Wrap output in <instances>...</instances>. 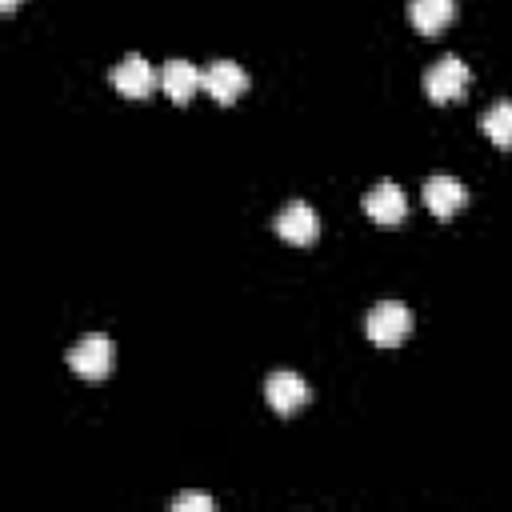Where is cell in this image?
I'll use <instances>...</instances> for the list:
<instances>
[{
  "mask_svg": "<svg viewBox=\"0 0 512 512\" xmlns=\"http://www.w3.org/2000/svg\"><path fill=\"white\" fill-rule=\"evenodd\" d=\"M364 332H368V340H372L376 348H396V344H404L408 332H412V312H408L400 300H384V304H376V308L368 312Z\"/></svg>",
  "mask_w": 512,
  "mask_h": 512,
  "instance_id": "obj_1",
  "label": "cell"
},
{
  "mask_svg": "<svg viewBox=\"0 0 512 512\" xmlns=\"http://www.w3.org/2000/svg\"><path fill=\"white\" fill-rule=\"evenodd\" d=\"M112 356H116V348H112V340L104 336V332H88L80 344H72V352H68V368L80 376V380H104L108 372H112Z\"/></svg>",
  "mask_w": 512,
  "mask_h": 512,
  "instance_id": "obj_2",
  "label": "cell"
},
{
  "mask_svg": "<svg viewBox=\"0 0 512 512\" xmlns=\"http://www.w3.org/2000/svg\"><path fill=\"white\" fill-rule=\"evenodd\" d=\"M468 68H464V60H456V56H440L428 72H424V96L432 100V104H452V100H460L464 92H468Z\"/></svg>",
  "mask_w": 512,
  "mask_h": 512,
  "instance_id": "obj_3",
  "label": "cell"
},
{
  "mask_svg": "<svg viewBox=\"0 0 512 512\" xmlns=\"http://www.w3.org/2000/svg\"><path fill=\"white\" fill-rule=\"evenodd\" d=\"M160 84V76L152 72V64L144 60V56H124L116 68H112V88L120 92V96H128V100H144V96H152V88Z\"/></svg>",
  "mask_w": 512,
  "mask_h": 512,
  "instance_id": "obj_4",
  "label": "cell"
},
{
  "mask_svg": "<svg viewBox=\"0 0 512 512\" xmlns=\"http://www.w3.org/2000/svg\"><path fill=\"white\" fill-rule=\"evenodd\" d=\"M364 212H368L380 228H396V224L404 220V212H408V200H404V192H400L392 180H380V184H372V188L364 192Z\"/></svg>",
  "mask_w": 512,
  "mask_h": 512,
  "instance_id": "obj_5",
  "label": "cell"
},
{
  "mask_svg": "<svg viewBox=\"0 0 512 512\" xmlns=\"http://www.w3.org/2000/svg\"><path fill=\"white\" fill-rule=\"evenodd\" d=\"M200 84H204V92H208L212 100H220V104H236V96L248 88V72H244L240 64H232V60H216V64L204 68Z\"/></svg>",
  "mask_w": 512,
  "mask_h": 512,
  "instance_id": "obj_6",
  "label": "cell"
},
{
  "mask_svg": "<svg viewBox=\"0 0 512 512\" xmlns=\"http://www.w3.org/2000/svg\"><path fill=\"white\" fill-rule=\"evenodd\" d=\"M468 192L456 176H428L424 180V208L436 216V220H452L460 208H464Z\"/></svg>",
  "mask_w": 512,
  "mask_h": 512,
  "instance_id": "obj_7",
  "label": "cell"
},
{
  "mask_svg": "<svg viewBox=\"0 0 512 512\" xmlns=\"http://www.w3.org/2000/svg\"><path fill=\"white\" fill-rule=\"evenodd\" d=\"M264 400L272 404V412L292 416V412H300L308 404V384L296 372H272L268 384H264Z\"/></svg>",
  "mask_w": 512,
  "mask_h": 512,
  "instance_id": "obj_8",
  "label": "cell"
},
{
  "mask_svg": "<svg viewBox=\"0 0 512 512\" xmlns=\"http://www.w3.org/2000/svg\"><path fill=\"white\" fill-rule=\"evenodd\" d=\"M276 232H280L288 244L304 248V244H312V240L320 236V220H316V212H312L304 200H292L288 208H280V216H276Z\"/></svg>",
  "mask_w": 512,
  "mask_h": 512,
  "instance_id": "obj_9",
  "label": "cell"
},
{
  "mask_svg": "<svg viewBox=\"0 0 512 512\" xmlns=\"http://www.w3.org/2000/svg\"><path fill=\"white\" fill-rule=\"evenodd\" d=\"M200 68L196 64H188V60H168L164 68H160V88L168 92V100L172 104H188L204 84H200Z\"/></svg>",
  "mask_w": 512,
  "mask_h": 512,
  "instance_id": "obj_10",
  "label": "cell"
},
{
  "mask_svg": "<svg viewBox=\"0 0 512 512\" xmlns=\"http://www.w3.org/2000/svg\"><path fill=\"white\" fill-rule=\"evenodd\" d=\"M452 16H456V0H408V20L424 36H436L440 28H448Z\"/></svg>",
  "mask_w": 512,
  "mask_h": 512,
  "instance_id": "obj_11",
  "label": "cell"
},
{
  "mask_svg": "<svg viewBox=\"0 0 512 512\" xmlns=\"http://www.w3.org/2000/svg\"><path fill=\"white\" fill-rule=\"evenodd\" d=\"M480 128H484V136H488L496 148H512V100H496V104L484 112Z\"/></svg>",
  "mask_w": 512,
  "mask_h": 512,
  "instance_id": "obj_12",
  "label": "cell"
},
{
  "mask_svg": "<svg viewBox=\"0 0 512 512\" xmlns=\"http://www.w3.org/2000/svg\"><path fill=\"white\" fill-rule=\"evenodd\" d=\"M172 508H176V512H212L216 504H212V496H204V492H184V496L172 500Z\"/></svg>",
  "mask_w": 512,
  "mask_h": 512,
  "instance_id": "obj_13",
  "label": "cell"
},
{
  "mask_svg": "<svg viewBox=\"0 0 512 512\" xmlns=\"http://www.w3.org/2000/svg\"><path fill=\"white\" fill-rule=\"evenodd\" d=\"M16 4H20V0H0V12H12Z\"/></svg>",
  "mask_w": 512,
  "mask_h": 512,
  "instance_id": "obj_14",
  "label": "cell"
}]
</instances>
